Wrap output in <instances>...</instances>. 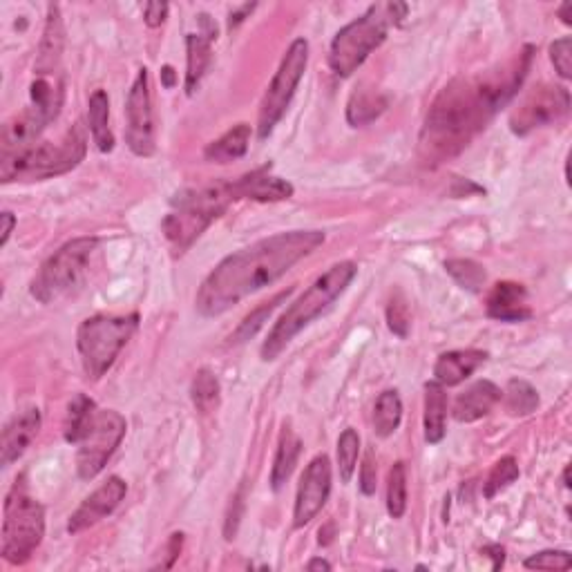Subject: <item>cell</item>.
Masks as SVG:
<instances>
[{
    "instance_id": "1",
    "label": "cell",
    "mask_w": 572,
    "mask_h": 572,
    "mask_svg": "<svg viewBox=\"0 0 572 572\" xmlns=\"http://www.w3.org/2000/svg\"><path fill=\"white\" fill-rule=\"evenodd\" d=\"M532 52L535 47L526 45L514 59L497 70L459 76L450 85H445L429 108L421 132L418 150L427 164H441V161L459 155L488 126L494 114L508 106L528 76Z\"/></svg>"
},
{
    "instance_id": "2",
    "label": "cell",
    "mask_w": 572,
    "mask_h": 572,
    "mask_svg": "<svg viewBox=\"0 0 572 572\" xmlns=\"http://www.w3.org/2000/svg\"><path fill=\"white\" fill-rule=\"evenodd\" d=\"M324 240L327 235L322 231H289L264 237L224 257L197 289V313L217 318L231 311L235 304L278 282Z\"/></svg>"
},
{
    "instance_id": "3",
    "label": "cell",
    "mask_w": 572,
    "mask_h": 572,
    "mask_svg": "<svg viewBox=\"0 0 572 572\" xmlns=\"http://www.w3.org/2000/svg\"><path fill=\"white\" fill-rule=\"evenodd\" d=\"M356 275H358V264L347 260L333 264L331 269H327L320 278H316V282H313L309 289L282 313L280 320L273 324L269 338L264 340V345L260 349L262 360L269 362L278 358L300 331L307 329L313 320L320 318L327 309H331V304L349 289V284L356 280Z\"/></svg>"
},
{
    "instance_id": "4",
    "label": "cell",
    "mask_w": 572,
    "mask_h": 572,
    "mask_svg": "<svg viewBox=\"0 0 572 572\" xmlns=\"http://www.w3.org/2000/svg\"><path fill=\"white\" fill-rule=\"evenodd\" d=\"M407 16L405 3H378L371 5L365 14L342 27L331 41L329 68L331 72L347 79L362 63L369 59L387 41L389 27L398 25Z\"/></svg>"
},
{
    "instance_id": "5",
    "label": "cell",
    "mask_w": 572,
    "mask_h": 572,
    "mask_svg": "<svg viewBox=\"0 0 572 572\" xmlns=\"http://www.w3.org/2000/svg\"><path fill=\"white\" fill-rule=\"evenodd\" d=\"M235 199L233 181H219L206 188H188L173 197V211L164 219V235L173 246L175 255H184L193 246L199 235L211 226L217 217H222Z\"/></svg>"
},
{
    "instance_id": "6",
    "label": "cell",
    "mask_w": 572,
    "mask_h": 572,
    "mask_svg": "<svg viewBox=\"0 0 572 572\" xmlns=\"http://www.w3.org/2000/svg\"><path fill=\"white\" fill-rule=\"evenodd\" d=\"M85 152H88V137L81 123H74L59 143L45 141L14 155H5L0 159V181L14 184V181H43L65 175L81 164Z\"/></svg>"
},
{
    "instance_id": "7",
    "label": "cell",
    "mask_w": 572,
    "mask_h": 572,
    "mask_svg": "<svg viewBox=\"0 0 572 572\" xmlns=\"http://www.w3.org/2000/svg\"><path fill=\"white\" fill-rule=\"evenodd\" d=\"M137 329V313L85 318L76 331V347H79L85 376L90 380H101L106 376Z\"/></svg>"
},
{
    "instance_id": "8",
    "label": "cell",
    "mask_w": 572,
    "mask_h": 572,
    "mask_svg": "<svg viewBox=\"0 0 572 572\" xmlns=\"http://www.w3.org/2000/svg\"><path fill=\"white\" fill-rule=\"evenodd\" d=\"M99 249L97 237H76V240L63 244L41 264L30 284L32 298L41 304H52L79 289L92 257Z\"/></svg>"
},
{
    "instance_id": "9",
    "label": "cell",
    "mask_w": 572,
    "mask_h": 572,
    "mask_svg": "<svg viewBox=\"0 0 572 572\" xmlns=\"http://www.w3.org/2000/svg\"><path fill=\"white\" fill-rule=\"evenodd\" d=\"M45 537V510L21 476L9 490L3 521V557L7 564L23 566L32 559Z\"/></svg>"
},
{
    "instance_id": "10",
    "label": "cell",
    "mask_w": 572,
    "mask_h": 572,
    "mask_svg": "<svg viewBox=\"0 0 572 572\" xmlns=\"http://www.w3.org/2000/svg\"><path fill=\"white\" fill-rule=\"evenodd\" d=\"M307 65H309V41L307 38H295L289 45V50H286L278 72L273 74L269 90H266L264 99L260 103L257 137L262 141L273 135V130L278 128V123L282 121L286 110H289L291 101L295 97V90H298L302 76L307 72Z\"/></svg>"
},
{
    "instance_id": "11",
    "label": "cell",
    "mask_w": 572,
    "mask_h": 572,
    "mask_svg": "<svg viewBox=\"0 0 572 572\" xmlns=\"http://www.w3.org/2000/svg\"><path fill=\"white\" fill-rule=\"evenodd\" d=\"M128 423L119 412L114 409H99L97 418L90 427V432L85 434L83 441L79 443V452H76V472L79 479L92 481L94 476H99L103 467L117 452L123 438H126Z\"/></svg>"
},
{
    "instance_id": "12",
    "label": "cell",
    "mask_w": 572,
    "mask_h": 572,
    "mask_svg": "<svg viewBox=\"0 0 572 572\" xmlns=\"http://www.w3.org/2000/svg\"><path fill=\"white\" fill-rule=\"evenodd\" d=\"M570 110V92L564 85H535L517 108L510 112V130L514 135H528V132L550 126L564 119Z\"/></svg>"
},
{
    "instance_id": "13",
    "label": "cell",
    "mask_w": 572,
    "mask_h": 572,
    "mask_svg": "<svg viewBox=\"0 0 572 572\" xmlns=\"http://www.w3.org/2000/svg\"><path fill=\"white\" fill-rule=\"evenodd\" d=\"M126 141L137 157H150L155 152V112H152L150 74L141 68L126 99Z\"/></svg>"
},
{
    "instance_id": "14",
    "label": "cell",
    "mask_w": 572,
    "mask_h": 572,
    "mask_svg": "<svg viewBox=\"0 0 572 572\" xmlns=\"http://www.w3.org/2000/svg\"><path fill=\"white\" fill-rule=\"evenodd\" d=\"M331 494V461L320 454L304 470L293 505V526L304 528L318 517Z\"/></svg>"
},
{
    "instance_id": "15",
    "label": "cell",
    "mask_w": 572,
    "mask_h": 572,
    "mask_svg": "<svg viewBox=\"0 0 572 572\" xmlns=\"http://www.w3.org/2000/svg\"><path fill=\"white\" fill-rule=\"evenodd\" d=\"M126 494L128 483L123 481L121 476H110L106 483H101L99 488L74 510L68 521L70 535H79V532L97 526L99 521L110 517V514L119 508L121 501L126 499Z\"/></svg>"
},
{
    "instance_id": "16",
    "label": "cell",
    "mask_w": 572,
    "mask_h": 572,
    "mask_svg": "<svg viewBox=\"0 0 572 572\" xmlns=\"http://www.w3.org/2000/svg\"><path fill=\"white\" fill-rule=\"evenodd\" d=\"M43 418L41 409L30 407L16 414L3 429V441H0V463L3 467L14 465L27 452L34 438L41 432Z\"/></svg>"
},
{
    "instance_id": "17",
    "label": "cell",
    "mask_w": 572,
    "mask_h": 572,
    "mask_svg": "<svg viewBox=\"0 0 572 572\" xmlns=\"http://www.w3.org/2000/svg\"><path fill=\"white\" fill-rule=\"evenodd\" d=\"M233 193L237 202H240V199H253V202L266 204V202H284V199H291L295 188L291 181L273 177L271 166H262L249 175L235 179Z\"/></svg>"
},
{
    "instance_id": "18",
    "label": "cell",
    "mask_w": 572,
    "mask_h": 572,
    "mask_svg": "<svg viewBox=\"0 0 572 572\" xmlns=\"http://www.w3.org/2000/svg\"><path fill=\"white\" fill-rule=\"evenodd\" d=\"M485 311L499 322H526L532 318L526 286L519 282H497L485 300Z\"/></svg>"
},
{
    "instance_id": "19",
    "label": "cell",
    "mask_w": 572,
    "mask_h": 572,
    "mask_svg": "<svg viewBox=\"0 0 572 572\" xmlns=\"http://www.w3.org/2000/svg\"><path fill=\"white\" fill-rule=\"evenodd\" d=\"M47 123L50 121H47L43 114L34 110L32 106L25 108L23 112L14 114V117L3 126V137H0L3 157L36 146V139L41 137V132L47 128Z\"/></svg>"
},
{
    "instance_id": "20",
    "label": "cell",
    "mask_w": 572,
    "mask_h": 572,
    "mask_svg": "<svg viewBox=\"0 0 572 572\" xmlns=\"http://www.w3.org/2000/svg\"><path fill=\"white\" fill-rule=\"evenodd\" d=\"M488 360V351L481 349H459L441 354L434 365V380L443 387H456L465 383L476 369L485 365Z\"/></svg>"
},
{
    "instance_id": "21",
    "label": "cell",
    "mask_w": 572,
    "mask_h": 572,
    "mask_svg": "<svg viewBox=\"0 0 572 572\" xmlns=\"http://www.w3.org/2000/svg\"><path fill=\"white\" fill-rule=\"evenodd\" d=\"M501 400V389L492 380H479L456 398L452 416L459 423H476L488 416Z\"/></svg>"
},
{
    "instance_id": "22",
    "label": "cell",
    "mask_w": 572,
    "mask_h": 572,
    "mask_svg": "<svg viewBox=\"0 0 572 572\" xmlns=\"http://www.w3.org/2000/svg\"><path fill=\"white\" fill-rule=\"evenodd\" d=\"M63 41H65V30H63L61 9L59 5H50L47 7V23L43 30L41 47H38L34 74H61L59 70H61Z\"/></svg>"
},
{
    "instance_id": "23",
    "label": "cell",
    "mask_w": 572,
    "mask_h": 572,
    "mask_svg": "<svg viewBox=\"0 0 572 572\" xmlns=\"http://www.w3.org/2000/svg\"><path fill=\"white\" fill-rule=\"evenodd\" d=\"M251 126L249 123H237L231 130H226L222 137L211 141L204 150L206 161L211 164H233L249 152L251 143Z\"/></svg>"
},
{
    "instance_id": "24",
    "label": "cell",
    "mask_w": 572,
    "mask_h": 572,
    "mask_svg": "<svg viewBox=\"0 0 572 572\" xmlns=\"http://www.w3.org/2000/svg\"><path fill=\"white\" fill-rule=\"evenodd\" d=\"M425 441L429 445H438L447 432V394L445 387L436 380L425 383Z\"/></svg>"
},
{
    "instance_id": "25",
    "label": "cell",
    "mask_w": 572,
    "mask_h": 572,
    "mask_svg": "<svg viewBox=\"0 0 572 572\" xmlns=\"http://www.w3.org/2000/svg\"><path fill=\"white\" fill-rule=\"evenodd\" d=\"M63 94L61 74H36L30 85L32 108L41 112L50 123L59 117L63 108Z\"/></svg>"
},
{
    "instance_id": "26",
    "label": "cell",
    "mask_w": 572,
    "mask_h": 572,
    "mask_svg": "<svg viewBox=\"0 0 572 572\" xmlns=\"http://www.w3.org/2000/svg\"><path fill=\"white\" fill-rule=\"evenodd\" d=\"M213 41H208L204 34H188L186 36V81L184 88L188 97L199 90V83H202L204 74L211 65V50Z\"/></svg>"
},
{
    "instance_id": "27",
    "label": "cell",
    "mask_w": 572,
    "mask_h": 572,
    "mask_svg": "<svg viewBox=\"0 0 572 572\" xmlns=\"http://www.w3.org/2000/svg\"><path fill=\"white\" fill-rule=\"evenodd\" d=\"M300 452H302L300 436L293 432L291 425H284L282 434H280L278 452H275V459H273V470H271V485L275 492L282 490L284 483L291 479L295 465H298Z\"/></svg>"
},
{
    "instance_id": "28",
    "label": "cell",
    "mask_w": 572,
    "mask_h": 572,
    "mask_svg": "<svg viewBox=\"0 0 572 572\" xmlns=\"http://www.w3.org/2000/svg\"><path fill=\"white\" fill-rule=\"evenodd\" d=\"M97 403L92 398H88L85 394H76L70 405H68V414H65V423H63V438L65 443L70 445H79L85 434L90 432V427L97 418Z\"/></svg>"
},
{
    "instance_id": "29",
    "label": "cell",
    "mask_w": 572,
    "mask_h": 572,
    "mask_svg": "<svg viewBox=\"0 0 572 572\" xmlns=\"http://www.w3.org/2000/svg\"><path fill=\"white\" fill-rule=\"evenodd\" d=\"M90 135L101 152L114 150V135L110 128V99L106 90H94L88 101Z\"/></svg>"
},
{
    "instance_id": "30",
    "label": "cell",
    "mask_w": 572,
    "mask_h": 572,
    "mask_svg": "<svg viewBox=\"0 0 572 572\" xmlns=\"http://www.w3.org/2000/svg\"><path fill=\"white\" fill-rule=\"evenodd\" d=\"M387 110V99L376 90L358 88L347 103V121L354 128H362L374 123L380 114Z\"/></svg>"
},
{
    "instance_id": "31",
    "label": "cell",
    "mask_w": 572,
    "mask_h": 572,
    "mask_svg": "<svg viewBox=\"0 0 572 572\" xmlns=\"http://www.w3.org/2000/svg\"><path fill=\"white\" fill-rule=\"evenodd\" d=\"M400 418H403V400H400L396 389H387L378 396L374 405V432L380 438L392 436L400 425Z\"/></svg>"
},
{
    "instance_id": "32",
    "label": "cell",
    "mask_w": 572,
    "mask_h": 572,
    "mask_svg": "<svg viewBox=\"0 0 572 572\" xmlns=\"http://www.w3.org/2000/svg\"><path fill=\"white\" fill-rule=\"evenodd\" d=\"M503 407L510 416H528L539 407V394L526 380L512 378L501 394Z\"/></svg>"
},
{
    "instance_id": "33",
    "label": "cell",
    "mask_w": 572,
    "mask_h": 572,
    "mask_svg": "<svg viewBox=\"0 0 572 572\" xmlns=\"http://www.w3.org/2000/svg\"><path fill=\"white\" fill-rule=\"evenodd\" d=\"M219 394H222V387H219L217 376L211 369H199L193 378V385H190V398H193L197 412H215L219 405Z\"/></svg>"
},
{
    "instance_id": "34",
    "label": "cell",
    "mask_w": 572,
    "mask_h": 572,
    "mask_svg": "<svg viewBox=\"0 0 572 572\" xmlns=\"http://www.w3.org/2000/svg\"><path fill=\"white\" fill-rule=\"evenodd\" d=\"M289 293H291V289H286V291L275 295L273 300L264 302L262 307H257L253 313H249V316L242 320L240 327H237V331L231 336V342H235V345H240V342L251 340L255 333L264 327V322L271 318V313L280 307V302H284L286 298H289Z\"/></svg>"
},
{
    "instance_id": "35",
    "label": "cell",
    "mask_w": 572,
    "mask_h": 572,
    "mask_svg": "<svg viewBox=\"0 0 572 572\" xmlns=\"http://www.w3.org/2000/svg\"><path fill=\"white\" fill-rule=\"evenodd\" d=\"M407 510V465L394 463L387 474V512L392 519H400Z\"/></svg>"
},
{
    "instance_id": "36",
    "label": "cell",
    "mask_w": 572,
    "mask_h": 572,
    "mask_svg": "<svg viewBox=\"0 0 572 572\" xmlns=\"http://www.w3.org/2000/svg\"><path fill=\"white\" fill-rule=\"evenodd\" d=\"M519 474L521 470H519L517 459H514V456H503L501 461L494 463L488 481H485L483 485V497L494 499L503 490H508L510 485L519 479Z\"/></svg>"
},
{
    "instance_id": "37",
    "label": "cell",
    "mask_w": 572,
    "mask_h": 572,
    "mask_svg": "<svg viewBox=\"0 0 572 572\" xmlns=\"http://www.w3.org/2000/svg\"><path fill=\"white\" fill-rule=\"evenodd\" d=\"M358 454H360V436L354 427H347L338 438V472L342 483H349L354 479Z\"/></svg>"
},
{
    "instance_id": "38",
    "label": "cell",
    "mask_w": 572,
    "mask_h": 572,
    "mask_svg": "<svg viewBox=\"0 0 572 572\" xmlns=\"http://www.w3.org/2000/svg\"><path fill=\"white\" fill-rule=\"evenodd\" d=\"M445 271L452 275L454 282L461 286V289L470 293H479L485 284V269L481 264H476L474 260H447Z\"/></svg>"
},
{
    "instance_id": "39",
    "label": "cell",
    "mask_w": 572,
    "mask_h": 572,
    "mask_svg": "<svg viewBox=\"0 0 572 572\" xmlns=\"http://www.w3.org/2000/svg\"><path fill=\"white\" fill-rule=\"evenodd\" d=\"M523 566L528 570H570L572 559L566 550H541L523 561Z\"/></svg>"
},
{
    "instance_id": "40",
    "label": "cell",
    "mask_w": 572,
    "mask_h": 572,
    "mask_svg": "<svg viewBox=\"0 0 572 572\" xmlns=\"http://www.w3.org/2000/svg\"><path fill=\"white\" fill-rule=\"evenodd\" d=\"M550 61L555 65V70L559 72L561 79H572V38L564 36L557 38L555 43L550 45Z\"/></svg>"
},
{
    "instance_id": "41",
    "label": "cell",
    "mask_w": 572,
    "mask_h": 572,
    "mask_svg": "<svg viewBox=\"0 0 572 572\" xmlns=\"http://www.w3.org/2000/svg\"><path fill=\"white\" fill-rule=\"evenodd\" d=\"M387 324L398 338L409 336V327H412V318H409V309L405 300L396 295V298L387 304Z\"/></svg>"
},
{
    "instance_id": "42",
    "label": "cell",
    "mask_w": 572,
    "mask_h": 572,
    "mask_svg": "<svg viewBox=\"0 0 572 572\" xmlns=\"http://www.w3.org/2000/svg\"><path fill=\"white\" fill-rule=\"evenodd\" d=\"M242 512H244V485H240V490L233 494L231 508H228V514H226L224 537L228 541L235 539V535H237V528H240V521H242Z\"/></svg>"
},
{
    "instance_id": "43",
    "label": "cell",
    "mask_w": 572,
    "mask_h": 572,
    "mask_svg": "<svg viewBox=\"0 0 572 572\" xmlns=\"http://www.w3.org/2000/svg\"><path fill=\"white\" fill-rule=\"evenodd\" d=\"M376 488H378V470L374 463V454L369 452L360 465V492L365 494V497H371V494H376Z\"/></svg>"
},
{
    "instance_id": "44",
    "label": "cell",
    "mask_w": 572,
    "mask_h": 572,
    "mask_svg": "<svg viewBox=\"0 0 572 572\" xmlns=\"http://www.w3.org/2000/svg\"><path fill=\"white\" fill-rule=\"evenodd\" d=\"M168 9V3H146L143 5V21H146V25L152 27V30H157V27L166 23Z\"/></svg>"
},
{
    "instance_id": "45",
    "label": "cell",
    "mask_w": 572,
    "mask_h": 572,
    "mask_svg": "<svg viewBox=\"0 0 572 572\" xmlns=\"http://www.w3.org/2000/svg\"><path fill=\"white\" fill-rule=\"evenodd\" d=\"M181 546H184V535H181V532H173V535H170V539H168V546H166L168 561H166L164 568H173L175 566V561H177L179 552H181Z\"/></svg>"
},
{
    "instance_id": "46",
    "label": "cell",
    "mask_w": 572,
    "mask_h": 572,
    "mask_svg": "<svg viewBox=\"0 0 572 572\" xmlns=\"http://www.w3.org/2000/svg\"><path fill=\"white\" fill-rule=\"evenodd\" d=\"M481 555L492 559V570H501L505 564V548L499 546V543H488V546L481 550Z\"/></svg>"
},
{
    "instance_id": "47",
    "label": "cell",
    "mask_w": 572,
    "mask_h": 572,
    "mask_svg": "<svg viewBox=\"0 0 572 572\" xmlns=\"http://www.w3.org/2000/svg\"><path fill=\"white\" fill-rule=\"evenodd\" d=\"M0 219H3V228H0V233H3V235H0V246H7L9 237H12L14 228H16V215L5 211L3 215H0Z\"/></svg>"
},
{
    "instance_id": "48",
    "label": "cell",
    "mask_w": 572,
    "mask_h": 572,
    "mask_svg": "<svg viewBox=\"0 0 572 572\" xmlns=\"http://www.w3.org/2000/svg\"><path fill=\"white\" fill-rule=\"evenodd\" d=\"M253 9H255V5H244V7L237 9V12H231V21H228V25H231V30H235L237 25L244 23V18L249 16Z\"/></svg>"
},
{
    "instance_id": "49",
    "label": "cell",
    "mask_w": 572,
    "mask_h": 572,
    "mask_svg": "<svg viewBox=\"0 0 572 572\" xmlns=\"http://www.w3.org/2000/svg\"><path fill=\"white\" fill-rule=\"evenodd\" d=\"M161 81H164V88H175V81H177V76H175V70L170 68V65H166L164 70H161Z\"/></svg>"
},
{
    "instance_id": "50",
    "label": "cell",
    "mask_w": 572,
    "mask_h": 572,
    "mask_svg": "<svg viewBox=\"0 0 572 572\" xmlns=\"http://www.w3.org/2000/svg\"><path fill=\"white\" fill-rule=\"evenodd\" d=\"M307 570H331V564L327 559H311L307 564Z\"/></svg>"
},
{
    "instance_id": "51",
    "label": "cell",
    "mask_w": 572,
    "mask_h": 572,
    "mask_svg": "<svg viewBox=\"0 0 572 572\" xmlns=\"http://www.w3.org/2000/svg\"><path fill=\"white\" fill-rule=\"evenodd\" d=\"M570 12H572V3H564V5L559 7V18H561V21H564V25H572Z\"/></svg>"
},
{
    "instance_id": "52",
    "label": "cell",
    "mask_w": 572,
    "mask_h": 572,
    "mask_svg": "<svg viewBox=\"0 0 572 572\" xmlns=\"http://www.w3.org/2000/svg\"><path fill=\"white\" fill-rule=\"evenodd\" d=\"M564 485L570 488V465H566V470H564Z\"/></svg>"
}]
</instances>
